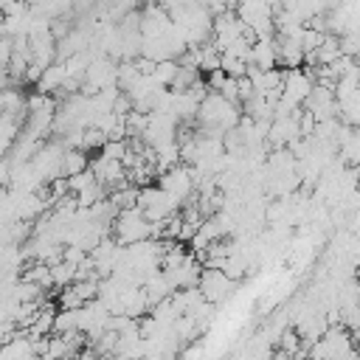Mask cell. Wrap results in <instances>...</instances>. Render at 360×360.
Here are the masks:
<instances>
[{
    "label": "cell",
    "instance_id": "cell-1",
    "mask_svg": "<svg viewBox=\"0 0 360 360\" xmlns=\"http://www.w3.org/2000/svg\"><path fill=\"white\" fill-rule=\"evenodd\" d=\"M160 188H163L169 197H174V200L180 202V200H186L188 191L194 188V172H191V169H180V166L169 169L166 174H160Z\"/></svg>",
    "mask_w": 360,
    "mask_h": 360
},
{
    "label": "cell",
    "instance_id": "cell-2",
    "mask_svg": "<svg viewBox=\"0 0 360 360\" xmlns=\"http://www.w3.org/2000/svg\"><path fill=\"white\" fill-rule=\"evenodd\" d=\"M233 290V278H228L222 270H205L200 278V292L205 301H222Z\"/></svg>",
    "mask_w": 360,
    "mask_h": 360
},
{
    "label": "cell",
    "instance_id": "cell-3",
    "mask_svg": "<svg viewBox=\"0 0 360 360\" xmlns=\"http://www.w3.org/2000/svg\"><path fill=\"white\" fill-rule=\"evenodd\" d=\"M276 65H278V42L276 39H259V42H253L250 68H256V70H276Z\"/></svg>",
    "mask_w": 360,
    "mask_h": 360
},
{
    "label": "cell",
    "instance_id": "cell-4",
    "mask_svg": "<svg viewBox=\"0 0 360 360\" xmlns=\"http://www.w3.org/2000/svg\"><path fill=\"white\" fill-rule=\"evenodd\" d=\"M90 172V160L84 155V149H68L65 158H62V177H76V174H84Z\"/></svg>",
    "mask_w": 360,
    "mask_h": 360
}]
</instances>
